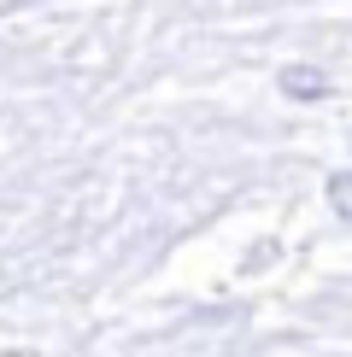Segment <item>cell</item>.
Here are the masks:
<instances>
[{
  "mask_svg": "<svg viewBox=\"0 0 352 357\" xmlns=\"http://www.w3.org/2000/svg\"><path fill=\"white\" fill-rule=\"evenodd\" d=\"M276 88H282L288 100H323L329 94V77H323L317 65H300V59H293V65L276 70Z\"/></svg>",
  "mask_w": 352,
  "mask_h": 357,
  "instance_id": "1",
  "label": "cell"
},
{
  "mask_svg": "<svg viewBox=\"0 0 352 357\" xmlns=\"http://www.w3.org/2000/svg\"><path fill=\"white\" fill-rule=\"evenodd\" d=\"M329 205H335L341 222H352V170H335L329 176Z\"/></svg>",
  "mask_w": 352,
  "mask_h": 357,
  "instance_id": "2",
  "label": "cell"
}]
</instances>
